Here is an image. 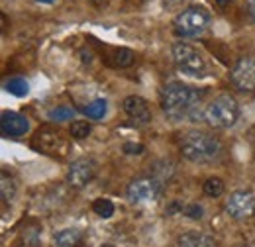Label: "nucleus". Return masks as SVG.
<instances>
[{
    "instance_id": "nucleus-1",
    "label": "nucleus",
    "mask_w": 255,
    "mask_h": 247,
    "mask_svg": "<svg viewBox=\"0 0 255 247\" xmlns=\"http://www.w3.org/2000/svg\"><path fill=\"white\" fill-rule=\"evenodd\" d=\"M202 100V91L187 83H169L161 91V110L171 120H187L194 118Z\"/></svg>"
},
{
    "instance_id": "nucleus-2",
    "label": "nucleus",
    "mask_w": 255,
    "mask_h": 247,
    "mask_svg": "<svg viewBox=\"0 0 255 247\" xmlns=\"http://www.w3.org/2000/svg\"><path fill=\"white\" fill-rule=\"evenodd\" d=\"M179 151L183 155V159L191 163L206 165L222 157V141L210 131L189 129L179 139Z\"/></svg>"
},
{
    "instance_id": "nucleus-3",
    "label": "nucleus",
    "mask_w": 255,
    "mask_h": 247,
    "mask_svg": "<svg viewBox=\"0 0 255 247\" xmlns=\"http://www.w3.org/2000/svg\"><path fill=\"white\" fill-rule=\"evenodd\" d=\"M202 118L216 129H230L240 120V104L230 94H218L208 102V106L202 112Z\"/></svg>"
},
{
    "instance_id": "nucleus-4",
    "label": "nucleus",
    "mask_w": 255,
    "mask_h": 247,
    "mask_svg": "<svg viewBox=\"0 0 255 247\" xmlns=\"http://www.w3.org/2000/svg\"><path fill=\"white\" fill-rule=\"evenodd\" d=\"M212 24V16L204 6H189L173 20V30L179 37H200Z\"/></svg>"
},
{
    "instance_id": "nucleus-5",
    "label": "nucleus",
    "mask_w": 255,
    "mask_h": 247,
    "mask_svg": "<svg viewBox=\"0 0 255 247\" xmlns=\"http://www.w3.org/2000/svg\"><path fill=\"white\" fill-rule=\"evenodd\" d=\"M163 194V183L155 175H141L129 181L126 188V196L133 206H151L159 202Z\"/></svg>"
},
{
    "instance_id": "nucleus-6",
    "label": "nucleus",
    "mask_w": 255,
    "mask_h": 247,
    "mask_svg": "<svg viewBox=\"0 0 255 247\" xmlns=\"http://www.w3.org/2000/svg\"><path fill=\"white\" fill-rule=\"evenodd\" d=\"M171 53H173V61L175 67L183 73V75H189V77H200L206 73V61L204 57L198 53V49L187 43V41H177L173 43L171 47Z\"/></svg>"
},
{
    "instance_id": "nucleus-7",
    "label": "nucleus",
    "mask_w": 255,
    "mask_h": 247,
    "mask_svg": "<svg viewBox=\"0 0 255 247\" xmlns=\"http://www.w3.org/2000/svg\"><path fill=\"white\" fill-rule=\"evenodd\" d=\"M232 87L242 94H255V57L246 55L234 63L230 71Z\"/></svg>"
},
{
    "instance_id": "nucleus-8",
    "label": "nucleus",
    "mask_w": 255,
    "mask_h": 247,
    "mask_svg": "<svg viewBox=\"0 0 255 247\" xmlns=\"http://www.w3.org/2000/svg\"><path fill=\"white\" fill-rule=\"evenodd\" d=\"M226 214L238 222L255 216V194L248 188L234 190L226 200Z\"/></svg>"
},
{
    "instance_id": "nucleus-9",
    "label": "nucleus",
    "mask_w": 255,
    "mask_h": 247,
    "mask_svg": "<svg viewBox=\"0 0 255 247\" xmlns=\"http://www.w3.org/2000/svg\"><path fill=\"white\" fill-rule=\"evenodd\" d=\"M96 177V163L91 157H81V159H75L71 165H69V171H67V183L71 188L75 190H81L87 185H91Z\"/></svg>"
},
{
    "instance_id": "nucleus-10",
    "label": "nucleus",
    "mask_w": 255,
    "mask_h": 247,
    "mask_svg": "<svg viewBox=\"0 0 255 247\" xmlns=\"http://www.w3.org/2000/svg\"><path fill=\"white\" fill-rule=\"evenodd\" d=\"M32 145L37 153L55 155L65 145V137L55 127H43L35 131V135L32 137Z\"/></svg>"
},
{
    "instance_id": "nucleus-11",
    "label": "nucleus",
    "mask_w": 255,
    "mask_h": 247,
    "mask_svg": "<svg viewBox=\"0 0 255 247\" xmlns=\"http://www.w3.org/2000/svg\"><path fill=\"white\" fill-rule=\"evenodd\" d=\"M0 129L6 137H22L30 131V120L24 114L4 110L0 114Z\"/></svg>"
},
{
    "instance_id": "nucleus-12",
    "label": "nucleus",
    "mask_w": 255,
    "mask_h": 247,
    "mask_svg": "<svg viewBox=\"0 0 255 247\" xmlns=\"http://www.w3.org/2000/svg\"><path fill=\"white\" fill-rule=\"evenodd\" d=\"M124 112L135 125H147L151 122V110L145 98L141 96H126L124 98Z\"/></svg>"
},
{
    "instance_id": "nucleus-13",
    "label": "nucleus",
    "mask_w": 255,
    "mask_h": 247,
    "mask_svg": "<svg viewBox=\"0 0 255 247\" xmlns=\"http://www.w3.org/2000/svg\"><path fill=\"white\" fill-rule=\"evenodd\" d=\"M177 247H218V246H216V242L208 234L191 230V232H185V234L179 236Z\"/></svg>"
},
{
    "instance_id": "nucleus-14",
    "label": "nucleus",
    "mask_w": 255,
    "mask_h": 247,
    "mask_svg": "<svg viewBox=\"0 0 255 247\" xmlns=\"http://www.w3.org/2000/svg\"><path fill=\"white\" fill-rule=\"evenodd\" d=\"M53 246L55 247H81L83 246V234L77 228H65L59 230L53 236Z\"/></svg>"
},
{
    "instance_id": "nucleus-15",
    "label": "nucleus",
    "mask_w": 255,
    "mask_h": 247,
    "mask_svg": "<svg viewBox=\"0 0 255 247\" xmlns=\"http://www.w3.org/2000/svg\"><path fill=\"white\" fill-rule=\"evenodd\" d=\"M0 181H2V202L4 204H8V202H12L14 198H16V194H18V183H16V179L12 177V175H8V171H2V175H0Z\"/></svg>"
},
{
    "instance_id": "nucleus-16",
    "label": "nucleus",
    "mask_w": 255,
    "mask_h": 247,
    "mask_svg": "<svg viewBox=\"0 0 255 247\" xmlns=\"http://www.w3.org/2000/svg\"><path fill=\"white\" fill-rule=\"evenodd\" d=\"M112 63H114V67L128 69V67H131L135 63V53L131 49H128V47H118L112 53Z\"/></svg>"
},
{
    "instance_id": "nucleus-17",
    "label": "nucleus",
    "mask_w": 255,
    "mask_h": 247,
    "mask_svg": "<svg viewBox=\"0 0 255 247\" xmlns=\"http://www.w3.org/2000/svg\"><path fill=\"white\" fill-rule=\"evenodd\" d=\"M224 190H226V185H224L222 179H218V177H210V179H206L204 185H202V192H204L208 198H218V196H222Z\"/></svg>"
},
{
    "instance_id": "nucleus-18",
    "label": "nucleus",
    "mask_w": 255,
    "mask_h": 247,
    "mask_svg": "<svg viewBox=\"0 0 255 247\" xmlns=\"http://www.w3.org/2000/svg\"><path fill=\"white\" fill-rule=\"evenodd\" d=\"M4 89L12 94V96H26L28 91H30L28 83H26L22 77H12V79H8L6 85H4Z\"/></svg>"
},
{
    "instance_id": "nucleus-19",
    "label": "nucleus",
    "mask_w": 255,
    "mask_h": 247,
    "mask_svg": "<svg viewBox=\"0 0 255 247\" xmlns=\"http://www.w3.org/2000/svg\"><path fill=\"white\" fill-rule=\"evenodd\" d=\"M83 112H85V116H89L91 120H102L104 114H106V100L96 98L95 102H91V104H87V106L83 108Z\"/></svg>"
},
{
    "instance_id": "nucleus-20",
    "label": "nucleus",
    "mask_w": 255,
    "mask_h": 247,
    "mask_svg": "<svg viewBox=\"0 0 255 247\" xmlns=\"http://www.w3.org/2000/svg\"><path fill=\"white\" fill-rule=\"evenodd\" d=\"M93 210H95L96 216L106 220V218H112V214H114V204L108 198H96L93 202Z\"/></svg>"
},
{
    "instance_id": "nucleus-21",
    "label": "nucleus",
    "mask_w": 255,
    "mask_h": 247,
    "mask_svg": "<svg viewBox=\"0 0 255 247\" xmlns=\"http://www.w3.org/2000/svg\"><path fill=\"white\" fill-rule=\"evenodd\" d=\"M69 131H71L73 139H85V137H89V135H91V131H93V125H91L89 122L77 120V122L71 124Z\"/></svg>"
},
{
    "instance_id": "nucleus-22",
    "label": "nucleus",
    "mask_w": 255,
    "mask_h": 247,
    "mask_svg": "<svg viewBox=\"0 0 255 247\" xmlns=\"http://www.w3.org/2000/svg\"><path fill=\"white\" fill-rule=\"evenodd\" d=\"M73 114H75V110H71L67 106H59V108L49 110V120H53V122H67V120L73 118Z\"/></svg>"
},
{
    "instance_id": "nucleus-23",
    "label": "nucleus",
    "mask_w": 255,
    "mask_h": 247,
    "mask_svg": "<svg viewBox=\"0 0 255 247\" xmlns=\"http://www.w3.org/2000/svg\"><path fill=\"white\" fill-rule=\"evenodd\" d=\"M183 214H185V216H189V218H192V220H198V218L202 216V208H200L198 204H187Z\"/></svg>"
},
{
    "instance_id": "nucleus-24",
    "label": "nucleus",
    "mask_w": 255,
    "mask_h": 247,
    "mask_svg": "<svg viewBox=\"0 0 255 247\" xmlns=\"http://www.w3.org/2000/svg\"><path fill=\"white\" fill-rule=\"evenodd\" d=\"M122 149H124V153H128V155L143 153V145H139V143H131V141H126Z\"/></svg>"
},
{
    "instance_id": "nucleus-25",
    "label": "nucleus",
    "mask_w": 255,
    "mask_h": 247,
    "mask_svg": "<svg viewBox=\"0 0 255 247\" xmlns=\"http://www.w3.org/2000/svg\"><path fill=\"white\" fill-rule=\"evenodd\" d=\"M183 214L185 212V204L183 202H171L169 208H167V216H173V214Z\"/></svg>"
},
{
    "instance_id": "nucleus-26",
    "label": "nucleus",
    "mask_w": 255,
    "mask_h": 247,
    "mask_svg": "<svg viewBox=\"0 0 255 247\" xmlns=\"http://www.w3.org/2000/svg\"><path fill=\"white\" fill-rule=\"evenodd\" d=\"M246 10H248V16L255 22V0H246Z\"/></svg>"
},
{
    "instance_id": "nucleus-27",
    "label": "nucleus",
    "mask_w": 255,
    "mask_h": 247,
    "mask_svg": "<svg viewBox=\"0 0 255 247\" xmlns=\"http://www.w3.org/2000/svg\"><path fill=\"white\" fill-rule=\"evenodd\" d=\"M230 2H232V0H216V4H218V6H228V4H230Z\"/></svg>"
},
{
    "instance_id": "nucleus-28",
    "label": "nucleus",
    "mask_w": 255,
    "mask_h": 247,
    "mask_svg": "<svg viewBox=\"0 0 255 247\" xmlns=\"http://www.w3.org/2000/svg\"><path fill=\"white\" fill-rule=\"evenodd\" d=\"M39 4H53V2H57V0H37Z\"/></svg>"
},
{
    "instance_id": "nucleus-29",
    "label": "nucleus",
    "mask_w": 255,
    "mask_h": 247,
    "mask_svg": "<svg viewBox=\"0 0 255 247\" xmlns=\"http://www.w3.org/2000/svg\"><path fill=\"white\" fill-rule=\"evenodd\" d=\"M87 2H93V4H98V2H106V0H87Z\"/></svg>"
},
{
    "instance_id": "nucleus-30",
    "label": "nucleus",
    "mask_w": 255,
    "mask_h": 247,
    "mask_svg": "<svg viewBox=\"0 0 255 247\" xmlns=\"http://www.w3.org/2000/svg\"><path fill=\"white\" fill-rule=\"evenodd\" d=\"M102 247H114V246H110V244H106V246H102Z\"/></svg>"
}]
</instances>
